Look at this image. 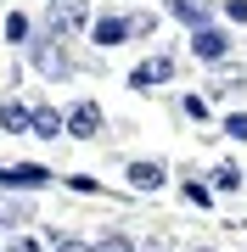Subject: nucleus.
Wrapping results in <instances>:
<instances>
[{
	"mask_svg": "<svg viewBox=\"0 0 247 252\" xmlns=\"http://www.w3.org/2000/svg\"><path fill=\"white\" fill-rule=\"evenodd\" d=\"M0 129H6V135H34V107H23V101H0Z\"/></svg>",
	"mask_w": 247,
	"mask_h": 252,
	"instance_id": "obj_10",
	"label": "nucleus"
},
{
	"mask_svg": "<svg viewBox=\"0 0 247 252\" xmlns=\"http://www.w3.org/2000/svg\"><path fill=\"white\" fill-rule=\"evenodd\" d=\"M225 135H230V140H247V112H230V118H225Z\"/></svg>",
	"mask_w": 247,
	"mask_h": 252,
	"instance_id": "obj_20",
	"label": "nucleus"
},
{
	"mask_svg": "<svg viewBox=\"0 0 247 252\" xmlns=\"http://www.w3.org/2000/svg\"><path fill=\"white\" fill-rule=\"evenodd\" d=\"M213 190H242V168L236 162H219L213 168Z\"/></svg>",
	"mask_w": 247,
	"mask_h": 252,
	"instance_id": "obj_13",
	"label": "nucleus"
},
{
	"mask_svg": "<svg viewBox=\"0 0 247 252\" xmlns=\"http://www.w3.org/2000/svg\"><path fill=\"white\" fill-rule=\"evenodd\" d=\"M51 6H56V0H51Z\"/></svg>",
	"mask_w": 247,
	"mask_h": 252,
	"instance_id": "obj_25",
	"label": "nucleus"
},
{
	"mask_svg": "<svg viewBox=\"0 0 247 252\" xmlns=\"http://www.w3.org/2000/svg\"><path fill=\"white\" fill-rule=\"evenodd\" d=\"M124 174H129V190H163V185H169V168H163L157 157H135Z\"/></svg>",
	"mask_w": 247,
	"mask_h": 252,
	"instance_id": "obj_5",
	"label": "nucleus"
},
{
	"mask_svg": "<svg viewBox=\"0 0 247 252\" xmlns=\"http://www.w3.org/2000/svg\"><path fill=\"white\" fill-rule=\"evenodd\" d=\"M180 196H185V202H197V207H208V202H213V190L202 185V180H185V185H180Z\"/></svg>",
	"mask_w": 247,
	"mask_h": 252,
	"instance_id": "obj_16",
	"label": "nucleus"
},
{
	"mask_svg": "<svg viewBox=\"0 0 247 252\" xmlns=\"http://www.w3.org/2000/svg\"><path fill=\"white\" fill-rule=\"evenodd\" d=\"M101 129H107V112H101L96 101H79V107H68V135H73V140H96Z\"/></svg>",
	"mask_w": 247,
	"mask_h": 252,
	"instance_id": "obj_3",
	"label": "nucleus"
},
{
	"mask_svg": "<svg viewBox=\"0 0 247 252\" xmlns=\"http://www.w3.org/2000/svg\"><path fill=\"white\" fill-rule=\"evenodd\" d=\"M51 185V168L45 162H11V168H0V190H45Z\"/></svg>",
	"mask_w": 247,
	"mask_h": 252,
	"instance_id": "obj_2",
	"label": "nucleus"
},
{
	"mask_svg": "<svg viewBox=\"0 0 247 252\" xmlns=\"http://www.w3.org/2000/svg\"><path fill=\"white\" fill-rule=\"evenodd\" d=\"M28 62H34L39 79H68V73H73V62L62 56V45H56L51 34L45 39H28Z\"/></svg>",
	"mask_w": 247,
	"mask_h": 252,
	"instance_id": "obj_1",
	"label": "nucleus"
},
{
	"mask_svg": "<svg viewBox=\"0 0 247 252\" xmlns=\"http://www.w3.org/2000/svg\"><path fill=\"white\" fill-rule=\"evenodd\" d=\"M90 39H96L101 51H112V45H124V39H135V28H129V17L107 11V17H96V23H90Z\"/></svg>",
	"mask_w": 247,
	"mask_h": 252,
	"instance_id": "obj_4",
	"label": "nucleus"
},
{
	"mask_svg": "<svg viewBox=\"0 0 247 252\" xmlns=\"http://www.w3.org/2000/svg\"><path fill=\"white\" fill-rule=\"evenodd\" d=\"M191 252H213V247H191Z\"/></svg>",
	"mask_w": 247,
	"mask_h": 252,
	"instance_id": "obj_24",
	"label": "nucleus"
},
{
	"mask_svg": "<svg viewBox=\"0 0 247 252\" xmlns=\"http://www.w3.org/2000/svg\"><path fill=\"white\" fill-rule=\"evenodd\" d=\"M174 79V56H152V62H135L129 67V90H152V84Z\"/></svg>",
	"mask_w": 247,
	"mask_h": 252,
	"instance_id": "obj_8",
	"label": "nucleus"
},
{
	"mask_svg": "<svg viewBox=\"0 0 247 252\" xmlns=\"http://www.w3.org/2000/svg\"><path fill=\"white\" fill-rule=\"evenodd\" d=\"M23 219H34V207L23 196H6V190H0V230H17Z\"/></svg>",
	"mask_w": 247,
	"mask_h": 252,
	"instance_id": "obj_12",
	"label": "nucleus"
},
{
	"mask_svg": "<svg viewBox=\"0 0 247 252\" xmlns=\"http://www.w3.org/2000/svg\"><path fill=\"white\" fill-rule=\"evenodd\" d=\"M191 56H202V62H225V56H230V34H225V28H197V34H191Z\"/></svg>",
	"mask_w": 247,
	"mask_h": 252,
	"instance_id": "obj_6",
	"label": "nucleus"
},
{
	"mask_svg": "<svg viewBox=\"0 0 247 252\" xmlns=\"http://www.w3.org/2000/svg\"><path fill=\"white\" fill-rule=\"evenodd\" d=\"M34 135H39V140L68 135V112H56V107H34Z\"/></svg>",
	"mask_w": 247,
	"mask_h": 252,
	"instance_id": "obj_11",
	"label": "nucleus"
},
{
	"mask_svg": "<svg viewBox=\"0 0 247 252\" xmlns=\"http://www.w3.org/2000/svg\"><path fill=\"white\" fill-rule=\"evenodd\" d=\"M84 11H90L84 0H56V11L45 17V34L56 39V34H68V28H79V23H84Z\"/></svg>",
	"mask_w": 247,
	"mask_h": 252,
	"instance_id": "obj_9",
	"label": "nucleus"
},
{
	"mask_svg": "<svg viewBox=\"0 0 247 252\" xmlns=\"http://www.w3.org/2000/svg\"><path fill=\"white\" fill-rule=\"evenodd\" d=\"M185 118H208V101H202V95H185Z\"/></svg>",
	"mask_w": 247,
	"mask_h": 252,
	"instance_id": "obj_22",
	"label": "nucleus"
},
{
	"mask_svg": "<svg viewBox=\"0 0 247 252\" xmlns=\"http://www.w3.org/2000/svg\"><path fill=\"white\" fill-rule=\"evenodd\" d=\"M96 252H141V247L129 241V235H118V230H107V235H101V241H96Z\"/></svg>",
	"mask_w": 247,
	"mask_h": 252,
	"instance_id": "obj_14",
	"label": "nucleus"
},
{
	"mask_svg": "<svg viewBox=\"0 0 247 252\" xmlns=\"http://www.w3.org/2000/svg\"><path fill=\"white\" fill-rule=\"evenodd\" d=\"M51 252H96V247H90V241H79V235H56Z\"/></svg>",
	"mask_w": 247,
	"mask_h": 252,
	"instance_id": "obj_18",
	"label": "nucleus"
},
{
	"mask_svg": "<svg viewBox=\"0 0 247 252\" xmlns=\"http://www.w3.org/2000/svg\"><path fill=\"white\" fill-rule=\"evenodd\" d=\"M0 252H17V247H6V241H0Z\"/></svg>",
	"mask_w": 247,
	"mask_h": 252,
	"instance_id": "obj_23",
	"label": "nucleus"
},
{
	"mask_svg": "<svg viewBox=\"0 0 247 252\" xmlns=\"http://www.w3.org/2000/svg\"><path fill=\"white\" fill-rule=\"evenodd\" d=\"M68 190H79V196H96V190H101V185L90 180V174H68Z\"/></svg>",
	"mask_w": 247,
	"mask_h": 252,
	"instance_id": "obj_19",
	"label": "nucleus"
},
{
	"mask_svg": "<svg viewBox=\"0 0 247 252\" xmlns=\"http://www.w3.org/2000/svg\"><path fill=\"white\" fill-rule=\"evenodd\" d=\"M225 17L230 23H247V0H225Z\"/></svg>",
	"mask_w": 247,
	"mask_h": 252,
	"instance_id": "obj_21",
	"label": "nucleus"
},
{
	"mask_svg": "<svg viewBox=\"0 0 247 252\" xmlns=\"http://www.w3.org/2000/svg\"><path fill=\"white\" fill-rule=\"evenodd\" d=\"M129 28H135V39H146V34H157V17H152V11H135Z\"/></svg>",
	"mask_w": 247,
	"mask_h": 252,
	"instance_id": "obj_17",
	"label": "nucleus"
},
{
	"mask_svg": "<svg viewBox=\"0 0 247 252\" xmlns=\"http://www.w3.org/2000/svg\"><path fill=\"white\" fill-rule=\"evenodd\" d=\"M6 39H11V45H28V17H23V11L6 17Z\"/></svg>",
	"mask_w": 247,
	"mask_h": 252,
	"instance_id": "obj_15",
	"label": "nucleus"
},
{
	"mask_svg": "<svg viewBox=\"0 0 247 252\" xmlns=\"http://www.w3.org/2000/svg\"><path fill=\"white\" fill-rule=\"evenodd\" d=\"M163 11L197 34V28H208V17H213V0H163Z\"/></svg>",
	"mask_w": 247,
	"mask_h": 252,
	"instance_id": "obj_7",
	"label": "nucleus"
}]
</instances>
